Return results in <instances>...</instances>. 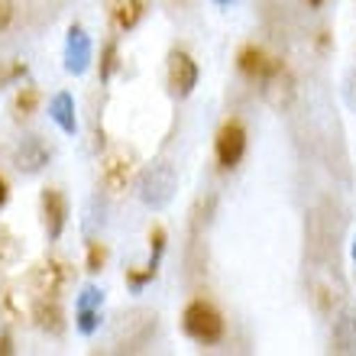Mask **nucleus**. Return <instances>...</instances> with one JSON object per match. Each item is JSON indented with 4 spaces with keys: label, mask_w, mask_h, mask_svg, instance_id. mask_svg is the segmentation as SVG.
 Listing matches in <instances>:
<instances>
[{
    "label": "nucleus",
    "mask_w": 356,
    "mask_h": 356,
    "mask_svg": "<svg viewBox=\"0 0 356 356\" xmlns=\"http://www.w3.org/2000/svg\"><path fill=\"white\" fill-rule=\"evenodd\" d=\"M181 327H185L188 337L197 340V343H204V347L224 340V318H220L217 308L207 305V301H191V305H188L185 314H181Z\"/></svg>",
    "instance_id": "1"
},
{
    "label": "nucleus",
    "mask_w": 356,
    "mask_h": 356,
    "mask_svg": "<svg viewBox=\"0 0 356 356\" xmlns=\"http://www.w3.org/2000/svg\"><path fill=\"white\" fill-rule=\"evenodd\" d=\"M175 188H178V178H175L172 165H165V162L149 165L140 178V201L146 207H156V211H159V207H165L172 201Z\"/></svg>",
    "instance_id": "2"
},
{
    "label": "nucleus",
    "mask_w": 356,
    "mask_h": 356,
    "mask_svg": "<svg viewBox=\"0 0 356 356\" xmlns=\"http://www.w3.org/2000/svg\"><path fill=\"white\" fill-rule=\"evenodd\" d=\"M236 65H240V72H243L246 78L263 81L266 91L279 85L282 75H285V65H282L279 58H269L263 49H256V46H246L243 52H240V58H236Z\"/></svg>",
    "instance_id": "3"
},
{
    "label": "nucleus",
    "mask_w": 356,
    "mask_h": 356,
    "mask_svg": "<svg viewBox=\"0 0 356 356\" xmlns=\"http://www.w3.org/2000/svg\"><path fill=\"white\" fill-rule=\"evenodd\" d=\"M217 162L220 169H236L240 159L246 156V130L240 120H227L217 133Z\"/></svg>",
    "instance_id": "4"
},
{
    "label": "nucleus",
    "mask_w": 356,
    "mask_h": 356,
    "mask_svg": "<svg viewBox=\"0 0 356 356\" xmlns=\"http://www.w3.org/2000/svg\"><path fill=\"white\" fill-rule=\"evenodd\" d=\"M197 85V62L188 52H172L169 56V88L178 97H188Z\"/></svg>",
    "instance_id": "5"
},
{
    "label": "nucleus",
    "mask_w": 356,
    "mask_h": 356,
    "mask_svg": "<svg viewBox=\"0 0 356 356\" xmlns=\"http://www.w3.org/2000/svg\"><path fill=\"white\" fill-rule=\"evenodd\" d=\"M88 65H91V39L81 26H72L65 39V72L85 75Z\"/></svg>",
    "instance_id": "6"
},
{
    "label": "nucleus",
    "mask_w": 356,
    "mask_h": 356,
    "mask_svg": "<svg viewBox=\"0 0 356 356\" xmlns=\"http://www.w3.org/2000/svg\"><path fill=\"white\" fill-rule=\"evenodd\" d=\"M65 220H68V204H65V197H62V191L46 188V191H42V224H46L49 240H58V236H62Z\"/></svg>",
    "instance_id": "7"
},
{
    "label": "nucleus",
    "mask_w": 356,
    "mask_h": 356,
    "mask_svg": "<svg viewBox=\"0 0 356 356\" xmlns=\"http://www.w3.org/2000/svg\"><path fill=\"white\" fill-rule=\"evenodd\" d=\"M101 301L104 295L94 285H88L81 295H78V305H75V318H78V330L81 334H94L97 330V324H101Z\"/></svg>",
    "instance_id": "8"
},
{
    "label": "nucleus",
    "mask_w": 356,
    "mask_h": 356,
    "mask_svg": "<svg viewBox=\"0 0 356 356\" xmlns=\"http://www.w3.org/2000/svg\"><path fill=\"white\" fill-rule=\"evenodd\" d=\"M13 162H17L19 172H29V175H33V172H39L49 162L46 143L39 140V136H26V140L17 146V152H13Z\"/></svg>",
    "instance_id": "9"
},
{
    "label": "nucleus",
    "mask_w": 356,
    "mask_h": 356,
    "mask_svg": "<svg viewBox=\"0 0 356 356\" xmlns=\"http://www.w3.org/2000/svg\"><path fill=\"white\" fill-rule=\"evenodd\" d=\"M49 117L58 123V130L62 133H72L78 130V120H75V101H72V94L68 91H58L52 101H49Z\"/></svg>",
    "instance_id": "10"
},
{
    "label": "nucleus",
    "mask_w": 356,
    "mask_h": 356,
    "mask_svg": "<svg viewBox=\"0 0 356 356\" xmlns=\"http://www.w3.org/2000/svg\"><path fill=\"white\" fill-rule=\"evenodd\" d=\"M107 10L120 29H133L146 13V0H107Z\"/></svg>",
    "instance_id": "11"
},
{
    "label": "nucleus",
    "mask_w": 356,
    "mask_h": 356,
    "mask_svg": "<svg viewBox=\"0 0 356 356\" xmlns=\"http://www.w3.org/2000/svg\"><path fill=\"white\" fill-rule=\"evenodd\" d=\"M36 324L42 330H49V334H62V308H58L56 298H49V295H42V298L36 301Z\"/></svg>",
    "instance_id": "12"
},
{
    "label": "nucleus",
    "mask_w": 356,
    "mask_h": 356,
    "mask_svg": "<svg viewBox=\"0 0 356 356\" xmlns=\"http://www.w3.org/2000/svg\"><path fill=\"white\" fill-rule=\"evenodd\" d=\"M36 282H39V289H42V295H49V298H56L58 291L65 289V282H68V269H65L62 263H46L42 269H39Z\"/></svg>",
    "instance_id": "13"
},
{
    "label": "nucleus",
    "mask_w": 356,
    "mask_h": 356,
    "mask_svg": "<svg viewBox=\"0 0 356 356\" xmlns=\"http://www.w3.org/2000/svg\"><path fill=\"white\" fill-rule=\"evenodd\" d=\"M133 165H130V156L127 152H113L104 159V181L111 188H123L127 185V178H130Z\"/></svg>",
    "instance_id": "14"
},
{
    "label": "nucleus",
    "mask_w": 356,
    "mask_h": 356,
    "mask_svg": "<svg viewBox=\"0 0 356 356\" xmlns=\"http://www.w3.org/2000/svg\"><path fill=\"white\" fill-rule=\"evenodd\" d=\"M334 350L337 353H356V318L353 314H340V321L334 324Z\"/></svg>",
    "instance_id": "15"
},
{
    "label": "nucleus",
    "mask_w": 356,
    "mask_h": 356,
    "mask_svg": "<svg viewBox=\"0 0 356 356\" xmlns=\"http://www.w3.org/2000/svg\"><path fill=\"white\" fill-rule=\"evenodd\" d=\"M36 104H39V94H36V88H23V91L17 94V101H13V107H17V113H33L36 111Z\"/></svg>",
    "instance_id": "16"
},
{
    "label": "nucleus",
    "mask_w": 356,
    "mask_h": 356,
    "mask_svg": "<svg viewBox=\"0 0 356 356\" xmlns=\"http://www.w3.org/2000/svg\"><path fill=\"white\" fill-rule=\"evenodd\" d=\"M23 75H26V65H23V62H13V65L0 68V88L10 85V81H17V78H23Z\"/></svg>",
    "instance_id": "17"
},
{
    "label": "nucleus",
    "mask_w": 356,
    "mask_h": 356,
    "mask_svg": "<svg viewBox=\"0 0 356 356\" xmlns=\"http://www.w3.org/2000/svg\"><path fill=\"white\" fill-rule=\"evenodd\" d=\"M104 259H107L104 246L91 243V250H88V272H101V269H104Z\"/></svg>",
    "instance_id": "18"
},
{
    "label": "nucleus",
    "mask_w": 356,
    "mask_h": 356,
    "mask_svg": "<svg viewBox=\"0 0 356 356\" xmlns=\"http://www.w3.org/2000/svg\"><path fill=\"white\" fill-rule=\"evenodd\" d=\"M113 68H117V46H113V42H107V49H104V68H101V78H111Z\"/></svg>",
    "instance_id": "19"
},
{
    "label": "nucleus",
    "mask_w": 356,
    "mask_h": 356,
    "mask_svg": "<svg viewBox=\"0 0 356 356\" xmlns=\"http://www.w3.org/2000/svg\"><path fill=\"white\" fill-rule=\"evenodd\" d=\"M13 23V0H0V33Z\"/></svg>",
    "instance_id": "20"
},
{
    "label": "nucleus",
    "mask_w": 356,
    "mask_h": 356,
    "mask_svg": "<svg viewBox=\"0 0 356 356\" xmlns=\"http://www.w3.org/2000/svg\"><path fill=\"white\" fill-rule=\"evenodd\" d=\"M7 197H10V191H7V181H3V178H0V207L7 204Z\"/></svg>",
    "instance_id": "21"
},
{
    "label": "nucleus",
    "mask_w": 356,
    "mask_h": 356,
    "mask_svg": "<svg viewBox=\"0 0 356 356\" xmlns=\"http://www.w3.org/2000/svg\"><path fill=\"white\" fill-rule=\"evenodd\" d=\"M10 350H13V347H10V337L3 334V337H0V353H10Z\"/></svg>",
    "instance_id": "22"
},
{
    "label": "nucleus",
    "mask_w": 356,
    "mask_h": 356,
    "mask_svg": "<svg viewBox=\"0 0 356 356\" xmlns=\"http://www.w3.org/2000/svg\"><path fill=\"white\" fill-rule=\"evenodd\" d=\"M214 3H220V7H230V3H236V0H214Z\"/></svg>",
    "instance_id": "23"
},
{
    "label": "nucleus",
    "mask_w": 356,
    "mask_h": 356,
    "mask_svg": "<svg viewBox=\"0 0 356 356\" xmlns=\"http://www.w3.org/2000/svg\"><path fill=\"white\" fill-rule=\"evenodd\" d=\"M308 3H311V7H321V3H324V0H308Z\"/></svg>",
    "instance_id": "24"
},
{
    "label": "nucleus",
    "mask_w": 356,
    "mask_h": 356,
    "mask_svg": "<svg viewBox=\"0 0 356 356\" xmlns=\"http://www.w3.org/2000/svg\"><path fill=\"white\" fill-rule=\"evenodd\" d=\"M353 263H356V240H353Z\"/></svg>",
    "instance_id": "25"
}]
</instances>
